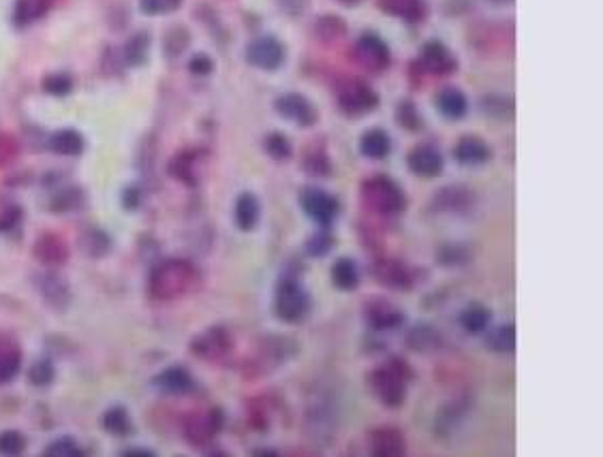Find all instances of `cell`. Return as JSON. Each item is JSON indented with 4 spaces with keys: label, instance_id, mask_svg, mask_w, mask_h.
I'll return each mask as SVG.
<instances>
[{
    "label": "cell",
    "instance_id": "cell-1",
    "mask_svg": "<svg viewBox=\"0 0 603 457\" xmlns=\"http://www.w3.org/2000/svg\"><path fill=\"white\" fill-rule=\"evenodd\" d=\"M197 285H200V272L193 263L184 259H165L154 265L148 278V291L157 301H174L189 295L197 289Z\"/></svg>",
    "mask_w": 603,
    "mask_h": 457
},
{
    "label": "cell",
    "instance_id": "cell-2",
    "mask_svg": "<svg viewBox=\"0 0 603 457\" xmlns=\"http://www.w3.org/2000/svg\"><path fill=\"white\" fill-rule=\"evenodd\" d=\"M413 372L403 359H392L368 374V387L383 406L400 408L407 400L409 382Z\"/></svg>",
    "mask_w": 603,
    "mask_h": 457
},
{
    "label": "cell",
    "instance_id": "cell-3",
    "mask_svg": "<svg viewBox=\"0 0 603 457\" xmlns=\"http://www.w3.org/2000/svg\"><path fill=\"white\" fill-rule=\"evenodd\" d=\"M362 201L379 216H400L407 207V195L403 186L389 175H372L362 184Z\"/></svg>",
    "mask_w": 603,
    "mask_h": 457
},
{
    "label": "cell",
    "instance_id": "cell-4",
    "mask_svg": "<svg viewBox=\"0 0 603 457\" xmlns=\"http://www.w3.org/2000/svg\"><path fill=\"white\" fill-rule=\"evenodd\" d=\"M274 312L282 323L297 325L311 315V293L296 276H285L274 289Z\"/></svg>",
    "mask_w": 603,
    "mask_h": 457
},
{
    "label": "cell",
    "instance_id": "cell-5",
    "mask_svg": "<svg viewBox=\"0 0 603 457\" xmlns=\"http://www.w3.org/2000/svg\"><path fill=\"white\" fill-rule=\"evenodd\" d=\"M336 100H338L340 109H343L346 116L360 118V116H366L377 109L379 94L368 86L364 79L345 77L343 82H338V86H336Z\"/></svg>",
    "mask_w": 603,
    "mask_h": 457
},
{
    "label": "cell",
    "instance_id": "cell-6",
    "mask_svg": "<svg viewBox=\"0 0 603 457\" xmlns=\"http://www.w3.org/2000/svg\"><path fill=\"white\" fill-rule=\"evenodd\" d=\"M223 413L218 408H210V411L193 413L184 419L183 423V434L186 443L197 446V449H204L216 438V434L223 429Z\"/></svg>",
    "mask_w": 603,
    "mask_h": 457
},
{
    "label": "cell",
    "instance_id": "cell-7",
    "mask_svg": "<svg viewBox=\"0 0 603 457\" xmlns=\"http://www.w3.org/2000/svg\"><path fill=\"white\" fill-rule=\"evenodd\" d=\"M300 205L304 214L317 222L319 227H330L340 214L338 199L328 190L319 188V186H306L300 195Z\"/></svg>",
    "mask_w": 603,
    "mask_h": 457
},
{
    "label": "cell",
    "instance_id": "cell-8",
    "mask_svg": "<svg viewBox=\"0 0 603 457\" xmlns=\"http://www.w3.org/2000/svg\"><path fill=\"white\" fill-rule=\"evenodd\" d=\"M232 350H233L232 332L221 325L206 329L204 333H200V336L191 342V353L204 361H223L232 355Z\"/></svg>",
    "mask_w": 603,
    "mask_h": 457
},
{
    "label": "cell",
    "instance_id": "cell-9",
    "mask_svg": "<svg viewBox=\"0 0 603 457\" xmlns=\"http://www.w3.org/2000/svg\"><path fill=\"white\" fill-rule=\"evenodd\" d=\"M354 56L357 65L371 73H381L389 67V47L377 33H364L357 36L354 45Z\"/></svg>",
    "mask_w": 603,
    "mask_h": 457
},
{
    "label": "cell",
    "instance_id": "cell-10",
    "mask_svg": "<svg viewBox=\"0 0 603 457\" xmlns=\"http://www.w3.org/2000/svg\"><path fill=\"white\" fill-rule=\"evenodd\" d=\"M285 45L272 35L257 36L247 47L249 65L261 68V71H276V68H281L285 65Z\"/></svg>",
    "mask_w": 603,
    "mask_h": 457
},
{
    "label": "cell",
    "instance_id": "cell-11",
    "mask_svg": "<svg viewBox=\"0 0 603 457\" xmlns=\"http://www.w3.org/2000/svg\"><path fill=\"white\" fill-rule=\"evenodd\" d=\"M274 109L281 118L289 120L297 126H304V129L317 124L319 120V111L313 105V100L304 97L300 92L281 94V97L274 100Z\"/></svg>",
    "mask_w": 603,
    "mask_h": 457
},
{
    "label": "cell",
    "instance_id": "cell-12",
    "mask_svg": "<svg viewBox=\"0 0 603 457\" xmlns=\"http://www.w3.org/2000/svg\"><path fill=\"white\" fill-rule=\"evenodd\" d=\"M372 276L379 285H383L386 289L392 291H409L413 289L415 276L411 272L407 263L398 261V259L383 257L372 265Z\"/></svg>",
    "mask_w": 603,
    "mask_h": 457
},
{
    "label": "cell",
    "instance_id": "cell-13",
    "mask_svg": "<svg viewBox=\"0 0 603 457\" xmlns=\"http://www.w3.org/2000/svg\"><path fill=\"white\" fill-rule=\"evenodd\" d=\"M418 65L421 71H426L428 76H452L453 71L458 68L456 56L452 54L450 47L441 41H428L424 47H421V54Z\"/></svg>",
    "mask_w": 603,
    "mask_h": 457
},
{
    "label": "cell",
    "instance_id": "cell-14",
    "mask_svg": "<svg viewBox=\"0 0 603 457\" xmlns=\"http://www.w3.org/2000/svg\"><path fill=\"white\" fill-rule=\"evenodd\" d=\"M364 318L377 332H392L404 323V312L383 297H371L364 304Z\"/></svg>",
    "mask_w": 603,
    "mask_h": 457
},
{
    "label": "cell",
    "instance_id": "cell-15",
    "mask_svg": "<svg viewBox=\"0 0 603 457\" xmlns=\"http://www.w3.org/2000/svg\"><path fill=\"white\" fill-rule=\"evenodd\" d=\"M293 353H296V344L289 342L287 338L272 336L261 344L257 357H255V368L259 372H272L279 368L281 364H285Z\"/></svg>",
    "mask_w": 603,
    "mask_h": 457
},
{
    "label": "cell",
    "instance_id": "cell-16",
    "mask_svg": "<svg viewBox=\"0 0 603 457\" xmlns=\"http://www.w3.org/2000/svg\"><path fill=\"white\" fill-rule=\"evenodd\" d=\"M409 169L420 178H439L445 169V161H443V154L436 150L435 146H415L407 156Z\"/></svg>",
    "mask_w": 603,
    "mask_h": 457
},
{
    "label": "cell",
    "instance_id": "cell-17",
    "mask_svg": "<svg viewBox=\"0 0 603 457\" xmlns=\"http://www.w3.org/2000/svg\"><path fill=\"white\" fill-rule=\"evenodd\" d=\"M368 445H371V453L375 457H403L407 453L404 434L398 428H389V425L377 428L371 434Z\"/></svg>",
    "mask_w": 603,
    "mask_h": 457
},
{
    "label": "cell",
    "instance_id": "cell-18",
    "mask_svg": "<svg viewBox=\"0 0 603 457\" xmlns=\"http://www.w3.org/2000/svg\"><path fill=\"white\" fill-rule=\"evenodd\" d=\"M154 387L159 391L169 393V396H186L195 389V379L184 365H172V368L163 370L161 374L154 376Z\"/></svg>",
    "mask_w": 603,
    "mask_h": 457
},
{
    "label": "cell",
    "instance_id": "cell-19",
    "mask_svg": "<svg viewBox=\"0 0 603 457\" xmlns=\"http://www.w3.org/2000/svg\"><path fill=\"white\" fill-rule=\"evenodd\" d=\"M204 169H206L204 156L197 150L178 154L172 161V164H169V172H172L174 178L184 182L186 186L200 184V180L204 178Z\"/></svg>",
    "mask_w": 603,
    "mask_h": 457
},
{
    "label": "cell",
    "instance_id": "cell-20",
    "mask_svg": "<svg viewBox=\"0 0 603 457\" xmlns=\"http://www.w3.org/2000/svg\"><path fill=\"white\" fill-rule=\"evenodd\" d=\"M490 156H493V150L488 143L475 135L460 137L453 148V158L464 167H479V164L488 163Z\"/></svg>",
    "mask_w": 603,
    "mask_h": 457
},
{
    "label": "cell",
    "instance_id": "cell-21",
    "mask_svg": "<svg viewBox=\"0 0 603 457\" xmlns=\"http://www.w3.org/2000/svg\"><path fill=\"white\" fill-rule=\"evenodd\" d=\"M22 368V349L12 336H0V385H7Z\"/></svg>",
    "mask_w": 603,
    "mask_h": 457
},
{
    "label": "cell",
    "instance_id": "cell-22",
    "mask_svg": "<svg viewBox=\"0 0 603 457\" xmlns=\"http://www.w3.org/2000/svg\"><path fill=\"white\" fill-rule=\"evenodd\" d=\"M379 9L404 22H421L426 18V0H377Z\"/></svg>",
    "mask_w": 603,
    "mask_h": 457
},
{
    "label": "cell",
    "instance_id": "cell-23",
    "mask_svg": "<svg viewBox=\"0 0 603 457\" xmlns=\"http://www.w3.org/2000/svg\"><path fill=\"white\" fill-rule=\"evenodd\" d=\"M471 204L473 195L469 193L467 188H462V186H447V188H441L439 193L435 195V199H432L435 210L453 212V214H460V212L469 210Z\"/></svg>",
    "mask_w": 603,
    "mask_h": 457
},
{
    "label": "cell",
    "instance_id": "cell-24",
    "mask_svg": "<svg viewBox=\"0 0 603 457\" xmlns=\"http://www.w3.org/2000/svg\"><path fill=\"white\" fill-rule=\"evenodd\" d=\"M35 254L45 265H62L69 259V248L62 237L54 233H45L35 244Z\"/></svg>",
    "mask_w": 603,
    "mask_h": 457
},
{
    "label": "cell",
    "instance_id": "cell-25",
    "mask_svg": "<svg viewBox=\"0 0 603 457\" xmlns=\"http://www.w3.org/2000/svg\"><path fill=\"white\" fill-rule=\"evenodd\" d=\"M436 108L447 120H462L469 111V99L462 90L458 88H443L436 94Z\"/></svg>",
    "mask_w": 603,
    "mask_h": 457
},
{
    "label": "cell",
    "instance_id": "cell-26",
    "mask_svg": "<svg viewBox=\"0 0 603 457\" xmlns=\"http://www.w3.org/2000/svg\"><path fill=\"white\" fill-rule=\"evenodd\" d=\"M233 218L240 231H253L261 218V204L253 193H242L233 207Z\"/></svg>",
    "mask_w": 603,
    "mask_h": 457
},
{
    "label": "cell",
    "instance_id": "cell-27",
    "mask_svg": "<svg viewBox=\"0 0 603 457\" xmlns=\"http://www.w3.org/2000/svg\"><path fill=\"white\" fill-rule=\"evenodd\" d=\"M441 344H443V336L430 325H415L407 333V347L411 350H415V353L430 355V353H435V350H439Z\"/></svg>",
    "mask_w": 603,
    "mask_h": 457
},
{
    "label": "cell",
    "instance_id": "cell-28",
    "mask_svg": "<svg viewBox=\"0 0 603 457\" xmlns=\"http://www.w3.org/2000/svg\"><path fill=\"white\" fill-rule=\"evenodd\" d=\"M360 152L366 158H372V161H381L392 152V140L383 129H371L362 135Z\"/></svg>",
    "mask_w": 603,
    "mask_h": 457
},
{
    "label": "cell",
    "instance_id": "cell-29",
    "mask_svg": "<svg viewBox=\"0 0 603 457\" xmlns=\"http://www.w3.org/2000/svg\"><path fill=\"white\" fill-rule=\"evenodd\" d=\"M56 3L58 0H18L13 9V22L18 26L35 24L37 20L47 15Z\"/></svg>",
    "mask_w": 603,
    "mask_h": 457
},
{
    "label": "cell",
    "instance_id": "cell-30",
    "mask_svg": "<svg viewBox=\"0 0 603 457\" xmlns=\"http://www.w3.org/2000/svg\"><path fill=\"white\" fill-rule=\"evenodd\" d=\"M332 283L340 291H355L360 286V268L354 259L340 257L332 265Z\"/></svg>",
    "mask_w": 603,
    "mask_h": 457
},
{
    "label": "cell",
    "instance_id": "cell-31",
    "mask_svg": "<svg viewBox=\"0 0 603 457\" xmlns=\"http://www.w3.org/2000/svg\"><path fill=\"white\" fill-rule=\"evenodd\" d=\"M84 137L79 135L77 131L73 129H62L52 135L50 140V148L56 154H62V156H79L84 152Z\"/></svg>",
    "mask_w": 603,
    "mask_h": 457
},
{
    "label": "cell",
    "instance_id": "cell-32",
    "mask_svg": "<svg viewBox=\"0 0 603 457\" xmlns=\"http://www.w3.org/2000/svg\"><path fill=\"white\" fill-rule=\"evenodd\" d=\"M493 321V312L482 304H471L460 312V325L467 333H485Z\"/></svg>",
    "mask_w": 603,
    "mask_h": 457
},
{
    "label": "cell",
    "instance_id": "cell-33",
    "mask_svg": "<svg viewBox=\"0 0 603 457\" xmlns=\"http://www.w3.org/2000/svg\"><path fill=\"white\" fill-rule=\"evenodd\" d=\"M41 295L45 297L47 304L56 308H65L69 304V300H71V293H69V286L65 285V280L58 278L56 274L41 276Z\"/></svg>",
    "mask_w": 603,
    "mask_h": 457
},
{
    "label": "cell",
    "instance_id": "cell-34",
    "mask_svg": "<svg viewBox=\"0 0 603 457\" xmlns=\"http://www.w3.org/2000/svg\"><path fill=\"white\" fill-rule=\"evenodd\" d=\"M485 347L493 349L494 353L511 355L516 350V325L514 323H505L499 325L485 336Z\"/></svg>",
    "mask_w": 603,
    "mask_h": 457
},
{
    "label": "cell",
    "instance_id": "cell-35",
    "mask_svg": "<svg viewBox=\"0 0 603 457\" xmlns=\"http://www.w3.org/2000/svg\"><path fill=\"white\" fill-rule=\"evenodd\" d=\"M148 50H151V36L146 33L133 35L122 50V62L129 67H142L148 58Z\"/></svg>",
    "mask_w": 603,
    "mask_h": 457
},
{
    "label": "cell",
    "instance_id": "cell-36",
    "mask_svg": "<svg viewBox=\"0 0 603 457\" xmlns=\"http://www.w3.org/2000/svg\"><path fill=\"white\" fill-rule=\"evenodd\" d=\"M314 33L323 44H336L346 35V24L345 20H340L338 15H323L314 26Z\"/></svg>",
    "mask_w": 603,
    "mask_h": 457
},
{
    "label": "cell",
    "instance_id": "cell-37",
    "mask_svg": "<svg viewBox=\"0 0 603 457\" xmlns=\"http://www.w3.org/2000/svg\"><path fill=\"white\" fill-rule=\"evenodd\" d=\"M334 244L336 240L332 233H330V227H322V231H314L306 240V254L314 259L328 257V254L332 253Z\"/></svg>",
    "mask_w": 603,
    "mask_h": 457
},
{
    "label": "cell",
    "instance_id": "cell-38",
    "mask_svg": "<svg viewBox=\"0 0 603 457\" xmlns=\"http://www.w3.org/2000/svg\"><path fill=\"white\" fill-rule=\"evenodd\" d=\"M103 428L114 436H126L131 432V417L122 406H114L105 413Z\"/></svg>",
    "mask_w": 603,
    "mask_h": 457
},
{
    "label": "cell",
    "instance_id": "cell-39",
    "mask_svg": "<svg viewBox=\"0 0 603 457\" xmlns=\"http://www.w3.org/2000/svg\"><path fill=\"white\" fill-rule=\"evenodd\" d=\"M265 152H268L274 161H287L293 154V148L291 141L287 140L282 132H270V135L265 137Z\"/></svg>",
    "mask_w": 603,
    "mask_h": 457
},
{
    "label": "cell",
    "instance_id": "cell-40",
    "mask_svg": "<svg viewBox=\"0 0 603 457\" xmlns=\"http://www.w3.org/2000/svg\"><path fill=\"white\" fill-rule=\"evenodd\" d=\"M304 169L311 175H317V178H325V175L332 173V161H330V156L325 152L313 150L304 158Z\"/></svg>",
    "mask_w": 603,
    "mask_h": 457
},
{
    "label": "cell",
    "instance_id": "cell-41",
    "mask_svg": "<svg viewBox=\"0 0 603 457\" xmlns=\"http://www.w3.org/2000/svg\"><path fill=\"white\" fill-rule=\"evenodd\" d=\"M396 120H398V124L403 126V129H407L411 132L421 129V116H420L418 108H415L411 100H403V103H398Z\"/></svg>",
    "mask_w": 603,
    "mask_h": 457
},
{
    "label": "cell",
    "instance_id": "cell-42",
    "mask_svg": "<svg viewBox=\"0 0 603 457\" xmlns=\"http://www.w3.org/2000/svg\"><path fill=\"white\" fill-rule=\"evenodd\" d=\"M189 41H191L189 30H186L184 26H174L167 33V36H165V52L172 58L183 54L186 45H189Z\"/></svg>",
    "mask_w": 603,
    "mask_h": 457
},
{
    "label": "cell",
    "instance_id": "cell-43",
    "mask_svg": "<svg viewBox=\"0 0 603 457\" xmlns=\"http://www.w3.org/2000/svg\"><path fill=\"white\" fill-rule=\"evenodd\" d=\"M54 364L50 359H39L37 364L30 365L29 370V379L33 385L37 387H47L52 381H54Z\"/></svg>",
    "mask_w": 603,
    "mask_h": 457
},
{
    "label": "cell",
    "instance_id": "cell-44",
    "mask_svg": "<svg viewBox=\"0 0 603 457\" xmlns=\"http://www.w3.org/2000/svg\"><path fill=\"white\" fill-rule=\"evenodd\" d=\"M22 220V210L12 201H0V233L13 231Z\"/></svg>",
    "mask_w": 603,
    "mask_h": 457
},
{
    "label": "cell",
    "instance_id": "cell-45",
    "mask_svg": "<svg viewBox=\"0 0 603 457\" xmlns=\"http://www.w3.org/2000/svg\"><path fill=\"white\" fill-rule=\"evenodd\" d=\"M26 451V438L15 429L0 434V453L3 455H22Z\"/></svg>",
    "mask_w": 603,
    "mask_h": 457
},
{
    "label": "cell",
    "instance_id": "cell-46",
    "mask_svg": "<svg viewBox=\"0 0 603 457\" xmlns=\"http://www.w3.org/2000/svg\"><path fill=\"white\" fill-rule=\"evenodd\" d=\"M183 0H140V12L146 15H167L178 12Z\"/></svg>",
    "mask_w": 603,
    "mask_h": 457
},
{
    "label": "cell",
    "instance_id": "cell-47",
    "mask_svg": "<svg viewBox=\"0 0 603 457\" xmlns=\"http://www.w3.org/2000/svg\"><path fill=\"white\" fill-rule=\"evenodd\" d=\"M45 455L47 457H76V455H84V451L79 449L76 440L65 436V438H58L50 446H47Z\"/></svg>",
    "mask_w": 603,
    "mask_h": 457
},
{
    "label": "cell",
    "instance_id": "cell-48",
    "mask_svg": "<svg viewBox=\"0 0 603 457\" xmlns=\"http://www.w3.org/2000/svg\"><path fill=\"white\" fill-rule=\"evenodd\" d=\"M45 92L54 94V97H65L73 90V79L65 76V73H54V76H47L44 79Z\"/></svg>",
    "mask_w": 603,
    "mask_h": 457
},
{
    "label": "cell",
    "instance_id": "cell-49",
    "mask_svg": "<svg viewBox=\"0 0 603 457\" xmlns=\"http://www.w3.org/2000/svg\"><path fill=\"white\" fill-rule=\"evenodd\" d=\"M439 259H441V263H445L447 268H452V265L467 263L469 253H467V248H464V246H458V244H453V246L441 248Z\"/></svg>",
    "mask_w": 603,
    "mask_h": 457
},
{
    "label": "cell",
    "instance_id": "cell-50",
    "mask_svg": "<svg viewBox=\"0 0 603 457\" xmlns=\"http://www.w3.org/2000/svg\"><path fill=\"white\" fill-rule=\"evenodd\" d=\"M18 152H20V146L12 135H0V167L13 163L15 156H18Z\"/></svg>",
    "mask_w": 603,
    "mask_h": 457
},
{
    "label": "cell",
    "instance_id": "cell-51",
    "mask_svg": "<svg viewBox=\"0 0 603 457\" xmlns=\"http://www.w3.org/2000/svg\"><path fill=\"white\" fill-rule=\"evenodd\" d=\"M189 68H191V73H195V76H210L212 68H215V62H212V58L208 54H197L191 58Z\"/></svg>",
    "mask_w": 603,
    "mask_h": 457
},
{
    "label": "cell",
    "instance_id": "cell-52",
    "mask_svg": "<svg viewBox=\"0 0 603 457\" xmlns=\"http://www.w3.org/2000/svg\"><path fill=\"white\" fill-rule=\"evenodd\" d=\"M77 205H79V193L76 188H69V190H65V193L58 195L54 210L65 212V210H73V207H77Z\"/></svg>",
    "mask_w": 603,
    "mask_h": 457
},
{
    "label": "cell",
    "instance_id": "cell-53",
    "mask_svg": "<svg viewBox=\"0 0 603 457\" xmlns=\"http://www.w3.org/2000/svg\"><path fill=\"white\" fill-rule=\"evenodd\" d=\"M276 3L287 15H302L311 4V0H276Z\"/></svg>",
    "mask_w": 603,
    "mask_h": 457
},
{
    "label": "cell",
    "instance_id": "cell-54",
    "mask_svg": "<svg viewBox=\"0 0 603 457\" xmlns=\"http://www.w3.org/2000/svg\"><path fill=\"white\" fill-rule=\"evenodd\" d=\"M122 204H125V207H129V210H135V207L142 204V193H140V188H135V186H131V188H126V190H125V201H122Z\"/></svg>",
    "mask_w": 603,
    "mask_h": 457
},
{
    "label": "cell",
    "instance_id": "cell-55",
    "mask_svg": "<svg viewBox=\"0 0 603 457\" xmlns=\"http://www.w3.org/2000/svg\"><path fill=\"white\" fill-rule=\"evenodd\" d=\"M125 455H131V457H143V455L152 457L154 453H152V451H148V449H126Z\"/></svg>",
    "mask_w": 603,
    "mask_h": 457
},
{
    "label": "cell",
    "instance_id": "cell-56",
    "mask_svg": "<svg viewBox=\"0 0 603 457\" xmlns=\"http://www.w3.org/2000/svg\"><path fill=\"white\" fill-rule=\"evenodd\" d=\"M340 3H343V4H357L360 0H340Z\"/></svg>",
    "mask_w": 603,
    "mask_h": 457
},
{
    "label": "cell",
    "instance_id": "cell-57",
    "mask_svg": "<svg viewBox=\"0 0 603 457\" xmlns=\"http://www.w3.org/2000/svg\"><path fill=\"white\" fill-rule=\"evenodd\" d=\"M499 3H505V0H499Z\"/></svg>",
    "mask_w": 603,
    "mask_h": 457
}]
</instances>
